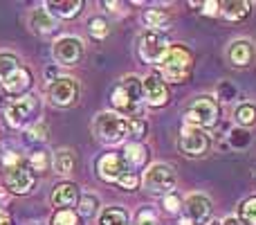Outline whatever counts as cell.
Returning a JSON list of instances; mask_svg holds the SVG:
<instances>
[{"instance_id":"obj_42","label":"cell","mask_w":256,"mask_h":225,"mask_svg":"<svg viewBox=\"0 0 256 225\" xmlns=\"http://www.w3.org/2000/svg\"><path fill=\"white\" fill-rule=\"evenodd\" d=\"M180 225H191L189 218H184V216H180Z\"/></svg>"},{"instance_id":"obj_6","label":"cell","mask_w":256,"mask_h":225,"mask_svg":"<svg viewBox=\"0 0 256 225\" xmlns=\"http://www.w3.org/2000/svg\"><path fill=\"white\" fill-rule=\"evenodd\" d=\"M92 131L106 144H120L128 137V119L117 113H102L94 117Z\"/></svg>"},{"instance_id":"obj_40","label":"cell","mask_w":256,"mask_h":225,"mask_svg":"<svg viewBox=\"0 0 256 225\" xmlns=\"http://www.w3.org/2000/svg\"><path fill=\"white\" fill-rule=\"evenodd\" d=\"M4 203H7V189H4V187H0V209L4 207Z\"/></svg>"},{"instance_id":"obj_22","label":"cell","mask_w":256,"mask_h":225,"mask_svg":"<svg viewBox=\"0 0 256 225\" xmlns=\"http://www.w3.org/2000/svg\"><path fill=\"white\" fill-rule=\"evenodd\" d=\"M74 162H76V158L70 149H56L52 153V167L61 176H68V173L74 171Z\"/></svg>"},{"instance_id":"obj_1","label":"cell","mask_w":256,"mask_h":225,"mask_svg":"<svg viewBox=\"0 0 256 225\" xmlns=\"http://www.w3.org/2000/svg\"><path fill=\"white\" fill-rule=\"evenodd\" d=\"M2 182L4 189L12 194H30L36 185V173L32 171V167L27 164V160L22 155L9 151L2 158Z\"/></svg>"},{"instance_id":"obj_13","label":"cell","mask_w":256,"mask_h":225,"mask_svg":"<svg viewBox=\"0 0 256 225\" xmlns=\"http://www.w3.org/2000/svg\"><path fill=\"white\" fill-rule=\"evenodd\" d=\"M182 207H184L182 216L189 218L191 225H204L212 216V198L204 194H189Z\"/></svg>"},{"instance_id":"obj_36","label":"cell","mask_w":256,"mask_h":225,"mask_svg":"<svg viewBox=\"0 0 256 225\" xmlns=\"http://www.w3.org/2000/svg\"><path fill=\"white\" fill-rule=\"evenodd\" d=\"M135 225H158V216L153 214L150 207H142L135 216Z\"/></svg>"},{"instance_id":"obj_29","label":"cell","mask_w":256,"mask_h":225,"mask_svg":"<svg viewBox=\"0 0 256 225\" xmlns=\"http://www.w3.org/2000/svg\"><path fill=\"white\" fill-rule=\"evenodd\" d=\"M234 119L236 124H240V126H254L256 124V106L254 104H240L238 108L234 111Z\"/></svg>"},{"instance_id":"obj_4","label":"cell","mask_w":256,"mask_h":225,"mask_svg":"<svg viewBox=\"0 0 256 225\" xmlns=\"http://www.w3.org/2000/svg\"><path fill=\"white\" fill-rule=\"evenodd\" d=\"M218 117H220V104L214 95H202V97L194 99L184 111V124L202 128V131L216 126Z\"/></svg>"},{"instance_id":"obj_21","label":"cell","mask_w":256,"mask_h":225,"mask_svg":"<svg viewBox=\"0 0 256 225\" xmlns=\"http://www.w3.org/2000/svg\"><path fill=\"white\" fill-rule=\"evenodd\" d=\"M218 16H222L225 21H243V18L250 16V3L245 0H227V3H220V12Z\"/></svg>"},{"instance_id":"obj_27","label":"cell","mask_w":256,"mask_h":225,"mask_svg":"<svg viewBox=\"0 0 256 225\" xmlns=\"http://www.w3.org/2000/svg\"><path fill=\"white\" fill-rule=\"evenodd\" d=\"M20 68V59L12 52H0V84Z\"/></svg>"},{"instance_id":"obj_31","label":"cell","mask_w":256,"mask_h":225,"mask_svg":"<svg viewBox=\"0 0 256 225\" xmlns=\"http://www.w3.org/2000/svg\"><path fill=\"white\" fill-rule=\"evenodd\" d=\"M50 225H81V216L76 214V209H58L52 214Z\"/></svg>"},{"instance_id":"obj_39","label":"cell","mask_w":256,"mask_h":225,"mask_svg":"<svg viewBox=\"0 0 256 225\" xmlns=\"http://www.w3.org/2000/svg\"><path fill=\"white\" fill-rule=\"evenodd\" d=\"M106 7L110 9L112 14H117V12H120V9H122V5H120V3H112V0H106Z\"/></svg>"},{"instance_id":"obj_35","label":"cell","mask_w":256,"mask_h":225,"mask_svg":"<svg viewBox=\"0 0 256 225\" xmlns=\"http://www.w3.org/2000/svg\"><path fill=\"white\" fill-rule=\"evenodd\" d=\"M117 185H120V187H122V189H126V191H135V189H137V187H140V185H142V178H140V176H137V173H135V171H126V173H124V176H122V180H120V182H117Z\"/></svg>"},{"instance_id":"obj_16","label":"cell","mask_w":256,"mask_h":225,"mask_svg":"<svg viewBox=\"0 0 256 225\" xmlns=\"http://www.w3.org/2000/svg\"><path fill=\"white\" fill-rule=\"evenodd\" d=\"M227 59H230V63L234 68H248L254 63L256 59V48L252 41L248 39H236L230 43V48H227Z\"/></svg>"},{"instance_id":"obj_9","label":"cell","mask_w":256,"mask_h":225,"mask_svg":"<svg viewBox=\"0 0 256 225\" xmlns=\"http://www.w3.org/2000/svg\"><path fill=\"white\" fill-rule=\"evenodd\" d=\"M166 50H168V39L162 32H153V30L142 32L137 52H140V59L144 63H160V59L166 54Z\"/></svg>"},{"instance_id":"obj_10","label":"cell","mask_w":256,"mask_h":225,"mask_svg":"<svg viewBox=\"0 0 256 225\" xmlns=\"http://www.w3.org/2000/svg\"><path fill=\"white\" fill-rule=\"evenodd\" d=\"M84 41L76 36H61L52 45V59L56 66H76L84 59Z\"/></svg>"},{"instance_id":"obj_24","label":"cell","mask_w":256,"mask_h":225,"mask_svg":"<svg viewBox=\"0 0 256 225\" xmlns=\"http://www.w3.org/2000/svg\"><path fill=\"white\" fill-rule=\"evenodd\" d=\"M99 225H130L128 221V212L120 205H112V207H106L102 214H99Z\"/></svg>"},{"instance_id":"obj_26","label":"cell","mask_w":256,"mask_h":225,"mask_svg":"<svg viewBox=\"0 0 256 225\" xmlns=\"http://www.w3.org/2000/svg\"><path fill=\"white\" fill-rule=\"evenodd\" d=\"M238 218L243 225H256V196H248L238 203Z\"/></svg>"},{"instance_id":"obj_20","label":"cell","mask_w":256,"mask_h":225,"mask_svg":"<svg viewBox=\"0 0 256 225\" xmlns=\"http://www.w3.org/2000/svg\"><path fill=\"white\" fill-rule=\"evenodd\" d=\"M84 9V0H50L48 3V12L52 16H58L63 21L76 18Z\"/></svg>"},{"instance_id":"obj_17","label":"cell","mask_w":256,"mask_h":225,"mask_svg":"<svg viewBox=\"0 0 256 225\" xmlns=\"http://www.w3.org/2000/svg\"><path fill=\"white\" fill-rule=\"evenodd\" d=\"M32 84H34L32 72L27 70L25 66H20L12 77H7V79L0 84V88L7 95H12V97H22V95H27V90L32 88Z\"/></svg>"},{"instance_id":"obj_30","label":"cell","mask_w":256,"mask_h":225,"mask_svg":"<svg viewBox=\"0 0 256 225\" xmlns=\"http://www.w3.org/2000/svg\"><path fill=\"white\" fill-rule=\"evenodd\" d=\"M88 32L94 41H104L108 36V32H110V27H108V21L104 16H92L88 21Z\"/></svg>"},{"instance_id":"obj_32","label":"cell","mask_w":256,"mask_h":225,"mask_svg":"<svg viewBox=\"0 0 256 225\" xmlns=\"http://www.w3.org/2000/svg\"><path fill=\"white\" fill-rule=\"evenodd\" d=\"M148 131V124L142 117H130L128 119V137H132V142H140Z\"/></svg>"},{"instance_id":"obj_33","label":"cell","mask_w":256,"mask_h":225,"mask_svg":"<svg viewBox=\"0 0 256 225\" xmlns=\"http://www.w3.org/2000/svg\"><path fill=\"white\" fill-rule=\"evenodd\" d=\"M25 135H27V140H30V142H45V140H48V124H45V122L30 124V126H27V131H25Z\"/></svg>"},{"instance_id":"obj_12","label":"cell","mask_w":256,"mask_h":225,"mask_svg":"<svg viewBox=\"0 0 256 225\" xmlns=\"http://www.w3.org/2000/svg\"><path fill=\"white\" fill-rule=\"evenodd\" d=\"M94 167H97V176L102 178L104 182H110V185H117V182L122 180V176H124L126 171H130V169L126 167L122 153H104L102 158L97 160Z\"/></svg>"},{"instance_id":"obj_7","label":"cell","mask_w":256,"mask_h":225,"mask_svg":"<svg viewBox=\"0 0 256 225\" xmlns=\"http://www.w3.org/2000/svg\"><path fill=\"white\" fill-rule=\"evenodd\" d=\"M142 185L153 196H166L171 191H176V171H173V167H168L164 162H155L144 171Z\"/></svg>"},{"instance_id":"obj_38","label":"cell","mask_w":256,"mask_h":225,"mask_svg":"<svg viewBox=\"0 0 256 225\" xmlns=\"http://www.w3.org/2000/svg\"><path fill=\"white\" fill-rule=\"evenodd\" d=\"M218 225H243V223H240L236 216H227V218H222V221L218 223Z\"/></svg>"},{"instance_id":"obj_3","label":"cell","mask_w":256,"mask_h":225,"mask_svg":"<svg viewBox=\"0 0 256 225\" xmlns=\"http://www.w3.org/2000/svg\"><path fill=\"white\" fill-rule=\"evenodd\" d=\"M144 95H142V79L140 77H124L120 84L112 88L110 93V104L122 117H135V113L140 111Z\"/></svg>"},{"instance_id":"obj_28","label":"cell","mask_w":256,"mask_h":225,"mask_svg":"<svg viewBox=\"0 0 256 225\" xmlns=\"http://www.w3.org/2000/svg\"><path fill=\"white\" fill-rule=\"evenodd\" d=\"M27 164H30L32 171L38 176V173H45L50 167H52V155L45 153V151H34V153L27 158Z\"/></svg>"},{"instance_id":"obj_8","label":"cell","mask_w":256,"mask_h":225,"mask_svg":"<svg viewBox=\"0 0 256 225\" xmlns=\"http://www.w3.org/2000/svg\"><path fill=\"white\" fill-rule=\"evenodd\" d=\"M209 144H212L209 135L202 128L189 126V124H184L180 128V135H178V149H180V153L189 155V158H198V155L207 153Z\"/></svg>"},{"instance_id":"obj_23","label":"cell","mask_w":256,"mask_h":225,"mask_svg":"<svg viewBox=\"0 0 256 225\" xmlns=\"http://www.w3.org/2000/svg\"><path fill=\"white\" fill-rule=\"evenodd\" d=\"M142 21H144V25L148 27V30L160 32L171 23V16H168L164 9H146V12L142 14Z\"/></svg>"},{"instance_id":"obj_18","label":"cell","mask_w":256,"mask_h":225,"mask_svg":"<svg viewBox=\"0 0 256 225\" xmlns=\"http://www.w3.org/2000/svg\"><path fill=\"white\" fill-rule=\"evenodd\" d=\"M30 27L38 36H50L52 32H56V18H54L45 7H38L30 14Z\"/></svg>"},{"instance_id":"obj_15","label":"cell","mask_w":256,"mask_h":225,"mask_svg":"<svg viewBox=\"0 0 256 225\" xmlns=\"http://www.w3.org/2000/svg\"><path fill=\"white\" fill-rule=\"evenodd\" d=\"M142 95H144V102L153 108H160L168 102V88L160 75H148L146 79H142Z\"/></svg>"},{"instance_id":"obj_34","label":"cell","mask_w":256,"mask_h":225,"mask_svg":"<svg viewBox=\"0 0 256 225\" xmlns=\"http://www.w3.org/2000/svg\"><path fill=\"white\" fill-rule=\"evenodd\" d=\"M182 203H184V200H182L180 196H178V191H171V194L162 196V207L166 209L168 214H180Z\"/></svg>"},{"instance_id":"obj_43","label":"cell","mask_w":256,"mask_h":225,"mask_svg":"<svg viewBox=\"0 0 256 225\" xmlns=\"http://www.w3.org/2000/svg\"><path fill=\"white\" fill-rule=\"evenodd\" d=\"M214 225H218V223H214Z\"/></svg>"},{"instance_id":"obj_41","label":"cell","mask_w":256,"mask_h":225,"mask_svg":"<svg viewBox=\"0 0 256 225\" xmlns=\"http://www.w3.org/2000/svg\"><path fill=\"white\" fill-rule=\"evenodd\" d=\"M0 225H14V221L4 212H0Z\"/></svg>"},{"instance_id":"obj_25","label":"cell","mask_w":256,"mask_h":225,"mask_svg":"<svg viewBox=\"0 0 256 225\" xmlns=\"http://www.w3.org/2000/svg\"><path fill=\"white\" fill-rule=\"evenodd\" d=\"M99 212V196L90 194V191H84L79 196V203H76V214L81 218H90Z\"/></svg>"},{"instance_id":"obj_11","label":"cell","mask_w":256,"mask_h":225,"mask_svg":"<svg viewBox=\"0 0 256 225\" xmlns=\"http://www.w3.org/2000/svg\"><path fill=\"white\" fill-rule=\"evenodd\" d=\"M79 97V84L72 77H56L48 86V99L56 108H68Z\"/></svg>"},{"instance_id":"obj_37","label":"cell","mask_w":256,"mask_h":225,"mask_svg":"<svg viewBox=\"0 0 256 225\" xmlns=\"http://www.w3.org/2000/svg\"><path fill=\"white\" fill-rule=\"evenodd\" d=\"M200 12L204 14V16H218V12H220V3H216V0H209V3H202L200 5Z\"/></svg>"},{"instance_id":"obj_19","label":"cell","mask_w":256,"mask_h":225,"mask_svg":"<svg viewBox=\"0 0 256 225\" xmlns=\"http://www.w3.org/2000/svg\"><path fill=\"white\" fill-rule=\"evenodd\" d=\"M122 158H124L126 167L130 169H142L146 162H148V149H146L142 142H128L122 151Z\"/></svg>"},{"instance_id":"obj_5","label":"cell","mask_w":256,"mask_h":225,"mask_svg":"<svg viewBox=\"0 0 256 225\" xmlns=\"http://www.w3.org/2000/svg\"><path fill=\"white\" fill-rule=\"evenodd\" d=\"M38 99L34 95H22V97H16L2 108V117L7 122V126L12 128H27L30 124L36 122V115H38Z\"/></svg>"},{"instance_id":"obj_2","label":"cell","mask_w":256,"mask_h":225,"mask_svg":"<svg viewBox=\"0 0 256 225\" xmlns=\"http://www.w3.org/2000/svg\"><path fill=\"white\" fill-rule=\"evenodd\" d=\"M160 70V79L164 84H184L191 77V70H194V54L184 48V45H168L166 54L160 59L158 63Z\"/></svg>"},{"instance_id":"obj_14","label":"cell","mask_w":256,"mask_h":225,"mask_svg":"<svg viewBox=\"0 0 256 225\" xmlns=\"http://www.w3.org/2000/svg\"><path fill=\"white\" fill-rule=\"evenodd\" d=\"M79 196H81V191L74 182L63 180V182H58V185H54L50 200H52L54 212H58V209H76Z\"/></svg>"}]
</instances>
